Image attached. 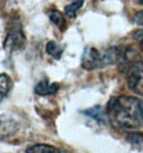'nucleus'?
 I'll return each instance as SVG.
<instances>
[{
    "instance_id": "obj_14",
    "label": "nucleus",
    "mask_w": 143,
    "mask_h": 153,
    "mask_svg": "<svg viewBox=\"0 0 143 153\" xmlns=\"http://www.w3.org/2000/svg\"><path fill=\"white\" fill-rule=\"evenodd\" d=\"M133 37L135 40L138 42L139 47H140L141 51L143 52V30H138L133 33Z\"/></svg>"
},
{
    "instance_id": "obj_17",
    "label": "nucleus",
    "mask_w": 143,
    "mask_h": 153,
    "mask_svg": "<svg viewBox=\"0 0 143 153\" xmlns=\"http://www.w3.org/2000/svg\"><path fill=\"white\" fill-rule=\"evenodd\" d=\"M141 110H142V117H143V101H141Z\"/></svg>"
},
{
    "instance_id": "obj_4",
    "label": "nucleus",
    "mask_w": 143,
    "mask_h": 153,
    "mask_svg": "<svg viewBox=\"0 0 143 153\" xmlns=\"http://www.w3.org/2000/svg\"><path fill=\"white\" fill-rule=\"evenodd\" d=\"M127 81L132 91L143 96V62H134L128 66Z\"/></svg>"
},
{
    "instance_id": "obj_3",
    "label": "nucleus",
    "mask_w": 143,
    "mask_h": 153,
    "mask_svg": "<svg viewBox=\"0 0 143 153\" xmlns=\"http://www.w3.org/2000/svg\"><path fill=\"white\" fill-rule=\"evenodd\" d=\"M26 37L23 32V25L18 16L12 17L8 24V30L4 40V49L8 53L19 51L24 48Z\"/></svg>"
},
{
    "instance_id": "obj_12",
    "label": "nucleus",
    "mask_w": 143,
    "mask_h": 153,
    "mask_svg": "<svg viewBox=\"0 0 143 153\" xmlns=\"http://www.w3.org/2000/svg\"><path fill=\"white\" fill-rule=\"evenodd\" d=\"M83 113L90 118H92L98 123H105V115L103 113V110L101 108V106H94L89 109H86L83 111Z\"/></svg>"
},
{
    "instance_id": "obj_10",
    "label": "nucleus",
    "mask_w": 143,
    "mask_h": 153,
    "mask_svg": "<svg viewBox=\"0 0 143 153\" xmlns=\"http://www.w3.org/2000/svg\"><path fill=\"white\" fill-rule=\"evenodd\" d=\"M45 50H46L47 54H49L51 57H53L56 60H59L61 58L62 54H63V48L59 43H57L56 41L51 40L46 44V47H45Z\"/></svg>"
},
{
    "instance_id": "obj_2",
    "label": "nucleus",
    "mask_w": 143,
    "mask_h": 153,
    "mask_svg": "<svg viewBox=\"0 0 143 153\" xmlns=\"http://www.w3.org/2000/svg\"><path fill=\"white\" fill-rule=\"evenodd\" d=\"M124 50L119 47L98 49L96 47H86L82 56V66L84 70H96L122 61Z\"/></svg>"
},
{
    "instance_id": "obj_8",
    "label": "nucleus",
    "mask_w": 143,
    "mask_h": 153,
    "mask_svg": "<svg viewBox=\"0 0 143 153\" xmlns=\"http://www.w3.org/2000/svg\"><path fill=\"white\" fill-rule=\"evenodd\" d=\"M13 86L12 79L6 74H0V102L8 96Z\"/></svg>"
},
{
    "instance_id": "obj_1",
    "label": "nucleus",
    "mask_w": 143,
    "mask_h": 153,
    "mask_svg": "<svg viewBox=\"0 0 143 153\" xmlns=\"http://www.w3.org/2000/svg\"><path fill=\"white\" fill-rule=\"evenodd\" d=\"M107 116L113 126L118 128H138L143 124L141 101L131 96L113 97L108 102Z\"/></svg>"
},
{
    "instance_id": "obj_7",
    "label": "nucleus",
    "mask_w": 143,
    "mask_h": 153,
    "mask_svg": "<svg viewBox=\"0 0 143 153\" xmlns=\"http://www.w3.org/2000/svg\"><path fill=\"white\" fill-rule=\"evenodd\" d=\"M26 153H61V150L50 144L37 143L27 147Z\"/></svg>"
},
{
    "instance_id": "obj_13",
    "label": "nucleus",
    "mask_w": 143,
    "mask_h": 153,
    "mask_svg": "<svg viewBox=\"0 0 143 153\" xmlns=\"http://www.w3.org/2000/svg\"><path fill=\"white\" fill-rule=\"evenodd\" d=\"M82 4H83V0H75L71 4H69L65 7V14L69 18H74L76 15L78 10L82 8Z\"/></svg>"
},
{
    "instance_id": "obj_6",
    "label": "nucleus",
    "mask_w": 143,
    "mask_h": 153,
    "mask_svg": "<svg viewBox=\"0 0 143 153\" xmlns=\"http://www.w3.org/2000/svg\"><path fill=\"white\" fill-rule=\"evenodd\" d=\"M59 89V85L57 82H52L50 83L48 82L47 79H44L42 81H40L36 85L34 91L36 94L40 96H46L53 94Z\"/></svg>"
},
{
    "instance_id": "obj_16",
    "label": "nucleus",
    "mask_w": 143,
    "mask_h": 153,
    "mask_svg": "<svg viewBox=\"0 0 143 153\" xmlns=\"http://www.w3.org/2000/svg\"><path fill=\"white\" fill-rule=\"evenodd\" d=\"M134 1L138 5H143V0H134Z\"/></svg>"
},
{
    "instance_id": "obj_9",
    "label": "nucleus",
    "mask_w": 143,
    "mask_h": 153,
    "mask_svg": "<svg viewBox=\"0 0 143 153\" xmlns=\"http://www.w3.org/2000/svg\"><path fill=\"white\" fill-rule=\"evenodd\" d=\"M127 140L137 150L143 152V133L132 131L127 134Z\"/></svg>"
},
{
    "instance_id": "obj_5",
    "label": "nucleus",
    "mask_w": 143,
    "mask_h": 153,
    "mask_svg": "<svg viewBox=\"0 0 143 153\" xmlns=\"http://www.w3.org/2000/svg\"><path fill=\"white\" fill-rule=\"evenodd\" d=\"M18 128V122L12 116L7 114L0 115V140L12 137L17 133Z\"/></svg>"
},
{
    "instance_id": "obj_11",
    "label": "nucleus",
    "mask_w": 143,
    "mask_h": 153,
    "mask_svg": "<svg viewBox=\"0 0 143 153\" xmlns=\"http://www.w3.org/2000/svg\"><path fill=\"white\" fill-rule=\"evenodd\" d=\"M47 14H48V17H49L50 21L55 26L58 27L61 30H64L65 19H64V16L62 15V13L60 11H58L56 9H51L48 11Z\"/></svg>"
},
{
    "instance_id": "obj_15",
    "label": "nucleus",
    "mask_w": 143,
    "mask_h": 153,
    "mask_svg": "<svg viewBox=\"0 0 143 153\" xmlns=\"http://www.w3.org/2000/svg\"><path fill=\"white\" fill-rule=\"evenodd\" d=\"M133 21L135 22V24L143 27V10H141V11H139L135 14L133 16Z\"/></svg>"
}]
</instances>
